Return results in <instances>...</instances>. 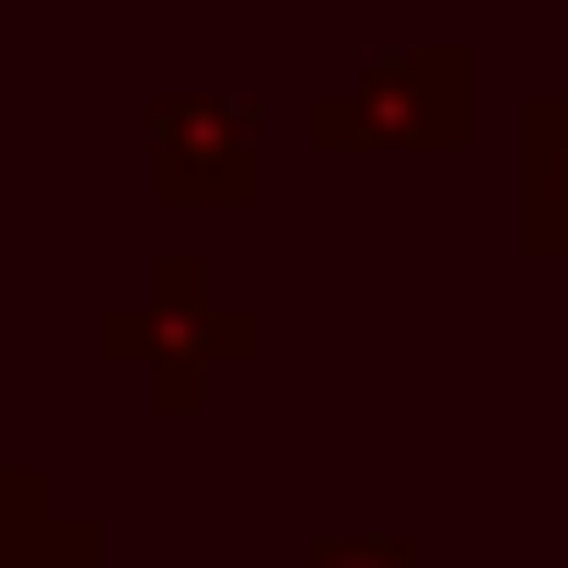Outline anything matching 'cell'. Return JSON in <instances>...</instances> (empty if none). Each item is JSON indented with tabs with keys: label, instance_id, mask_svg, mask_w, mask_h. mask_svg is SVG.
Segmentation results:
<instances>
[{
	"label": "cell",
	"instance_id": "obj_1",
	"mask_svg": "<svg viewBox=\"0 0 568 568\" xmlns=\"http://www.w3.org/2000/svg\"><path fill=\"white\" fill-rule=\"evenodd\" d=\"M348 568H383V557H348Z\"/></svg>",
	"mask_w": 568,
	"mask_h": 568
}]
</instances>
